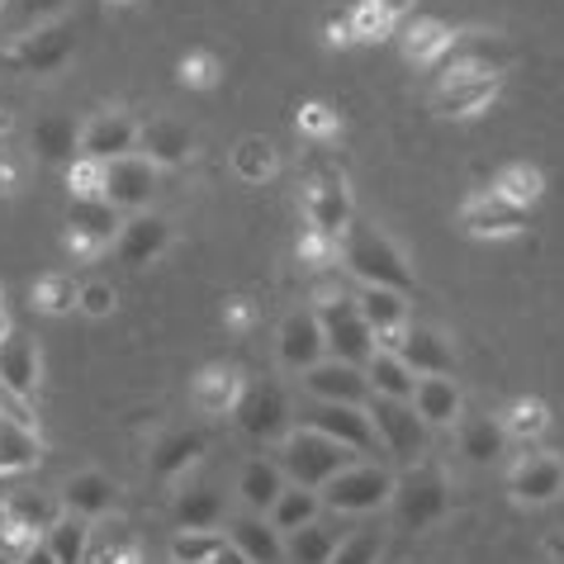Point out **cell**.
<instances>
[{
  "instance_id": "obj_1",
  "label": "cell",
  "mask_w": 564,
  "mask_h": 564,
  "mask_svg": "<svg viewBox=\"0 0 564 564\" xmlns=\"http://www.w3.org/2000/svg\"><path fill=\"white\" fill-rule=\"evenodd\" d=\"M356 460V451H347L333 436L313 432V427H294L280 436V469H285L290 484H304V489H323L337 469H347Z\"/></svg>"
},
{
  "instance_id": "obj_2",
  "label": "cell",
  "mask_w": 564,
  "mask_h": 564,
  "mask_svg": "<svg viewBox=\"0 0 564 564\" xmlns=\"http://www.w3.org/2000/svg\"><path fill=\"white\" fill-rule=\"evenodd\" d=\"M341 238H347V265H351V275L360 280V285H384V290L409 294L413 271H409L403 252L384 238V232H375L366 224H351Z\"/></svg>"
},
{
  "instance_id": "obj_3",
  "label": "cell",
  "mask_w": 564,
  "mask_h": 564,
  "mask_svg": "<svg viewBox=\"0 0 564 564\" xmlns=\"http://www.w3.org/2000/svg\"><path fill=\"white\" fill-rule=\"evenodd\" d=\"M318 498H323V508L360 517V512H375L380 503L394 498V475L375 460H351L347 469H337V475L323 484Z\"/></svg>"
},
{
  "instance_id": "obj_4",
  "label": "cell",
  "mask_w": 564,
  "mask_h": 564,
  "mask_svg": "<svg viewBox=\"0 0 564 564\" xmlns=\"http://www.w3.org/2000/svg\"><path fill=\"white\" fill-rule=\"evenodd\" d=\"M313 313H318L323 347H327V356H333V360L366 366V360L375 356V333H370V323L360 318L356 300H347V294H333V300H323Z\"/></svg>"
},
{
  "instance_id": "obj_5",
  "label": "cell",
  "mask_w": 564,
  "mask_h": 564,
  "mask_svg": "<svg viewBox=\"0 0 564 564\" xmlns=\"http://www.w3.org/2000/svg\"><path fill=\"white\" fill-rule=\"evenodd\" d=\"M366 413H370V422H375V436H380V446H384L394 460L413 465L422 451H427V422L417 417V409H413L409 399L370 394V399H366Z\"/></svg>"
},
{
  "instance_id": "obj_6",
  "label": "cell",
  "mask_w": 564,
  "mask_h": 564,
  "mask_svg": "<svg viewBox=\"0 0 564 564\" xmlns=\"http://www.w3.org/2000/svg\"><path fill=\"white\" fill-rule=\"evenodd\" d=\"M72 48H76V29L67 20H53L43 29H29V34L10 39L6 48H0V62L14 72H29V76H48L57 67H67Z\"/></svg>"
},
{
  "instance_id": "obj_7",
  "label": "cell",
  "mask_w": 564,
  "mask_h": 564,
  "mask_svg": "<svg viewBox=\"0 0 564 564\" xmlns=\"http://www.w3.org/2000/svg\"><path fill=\"white\" fill-rule=\"evenodd\" d=\"M304 427L333 436V442L356 451V456H380V436H375L366 403H313L304 413Z\"/></svg>"
},
{
  "instance_id": "obj_8",
  "label": "cell",
  "mask_w": 564,
  "mask_h": 564,
  "mask_svg": "<svg viewBox=\"0 0 564 564\" xmlns=\"http://www.w3.org/2000/svg\"><path fill=\"white\" fill-rule=\"evenodd\" d=\"M389 503H394L403 527L422 531V527H432L436 517L446 512L451 494H446V479L436 475V469H413L409 479H394V498H389Z\"/></svg>"
},
{
  "instance_id": "obj_9",
  "label": "cell",
  "mask_w": 564,
  "mask_h": 564,
  "mask_svg": "<svg viewBox=\"0 0 564 564\" xmlns=\"http://www.w3.org/2000/svg\"><path fill=\"white\" fill-rule=\"evenodd\" d=\"M156 191V166L148 162V156H115V162H105V181H100V195L109 199L115 209H148V199Z\"/></svg>"
},
{
  "instance_id": "obj_10",
  "label": "cell",
  "mask_w": 564,
  "mask_h": 564,
  "mask_svg": "<svg viewBox=\"0 0 564 564\" xmlns=\"http://www.w3.org/2000/svg\"><path fill=\"white\" fill-rule=\"evenodd\" d=\"M356 308H360V318L370 323L375 347L399 351V337L409 333V300H403V290L360 285V294H356Z\"/></svg>"
},
{
  "instance_id": "obj_11",
  "label": "cell",
  "mask_w": 564,
  "mask_h": 564,
  "mask_svg": "<svg viewBox=\"0 0 564 564\" xmlns=\"http://www.w3.org/2000/svg\"><path fill=\"white\" fill-rule=\"evenodd\" d=\"M304 389L313 394V403H366V399H370L366 366H351V360H333V356H323L318 366L304 370Z\"/></svg>"
},
{
  "instance_id": "obj_12",
  "label": "cell",
  "mask_w": 564,
  "mask_h": 564,
  "mask_svg": "<svg viewBox=\"0 0 564 564\" xmlns=\"http://www.w3.org/2000/svg\"><path fill=\"white\" fill-rule=\"evenodd\" d=\"M232 417H238V427L247 436L271 442V436H285V427H290V403H285V394H280L275 384H252V389H242Z\"/></svg>"
},
{
  "instance_id": "obj_13",
  "label": "cell",
  "mask_w": 564,
  "mask_h": 564,
  "mask_svg": "<svg viewBox=\"0 0 564 564\" xmlns=\"http://www.w3.org/2000/svg\"><path fill=\"white\" fill-rule=\"evenodd\" d=\"M498 100V72H479V76H446L436 90L432 109L446 119H475Z\"/></svg>"
},
{
  "instance_id": "obj_14",
  "label": "cell",
  "mask_w": 564,
  "mask_h": 564,
  "mask_svg": "<svg viewBox=\"0 0 564 564\" xmlns=\"http://www.w3.org/2000/svg\"><path fill=\"white\" fill-rule=\"evenodd\" d=\"M522 224H527V209L508 205V199L494 195V191L475 195L460 209V228L469 232V238H512V232H522Z\"/></svg>"
},
{
  "instance_id": "obj_15",
  "label": "cell",
  "mask_w": 564,
  "mask_h": 564,
  "mask_svg": "<svg viewBox=\"0 0 564 564\" xmlns=\"http://www.w3.org/2000/svg\"><path fill=\"white\" fill-rule=\"evenodd\" d=\"M327 356L323 347V327H318V313L313 308H300V313H290L285 323H280V360H285L290 370H308V366H318V360Z\"/></svg>"
},
{
  "instance_id": "obj_16",
  "label": "cell",
  "mask_w": 564,
  "mask_h": 564,
  "mask_svg": "<svg viewBox=\"0 0 564 564\" xmlns=\"http://www.w3.org/2000/svg\"><path fill=\"white\" fill-rule=\"evenodd\" d=\"M115 247H119V257L129 265H148V261H156L171 247V224L162 214H143V209H138L129 224L119 228Z\"/></svg>"
},
{
  "instance_id": "obj_17",
  "label": "cell",
  "mask_w": 564,
  "mask_h": 564,
  "mask_svg": "<svg viewBox=\"0 0 564 564\" xmlns=\"http://www.w3.org/2000/svg\"><path fill=\"white\" fill-rule=\"evenodd\" d=\"M0 380H6L14 394L39 399V384H43V356H39V347H34V337L10 333L6 341H0Z\"/></svg>"
},
{
  "instance_id": "obj_18",
  "label": "cell",
  "mask_w": 564,
  "mask_h": 564,
  "mask_svg": "<svg viewBox=\"0 0 564 564\" xmlns=\"http://www.w3.org/2000/svg\"><path fill=\"white\" fill-rule=\"evenodd\" d=\"M138 156H148L152 166H181L195 152V133L176 119H152L138 129Z\"/></svg>"
},
{
  "instance_id": "obj_19",
  "label": "cell",
  "mask_w": 564,
  "mask_h": 564,
  "mask_svg": "<svg viewBox=\"0 0 564 564\" xmlns=\"http://www.w3.org/2000/svg\"><path fill=\"white\" fill-rule=\"evenodd\" d=\"M138 148V123L129 115H100L82 129V156L90 162H115Z\"/></svg>"
},
{
  "instance_id": "obj_20",
  "label": "cell",
  "mask_w": 564,
  "mask_h": 564,
  "mask_svg": "<svg viewBox=\"0 0 564 564\" xmlns=\"http://www.w3.org/2000/svg\"><path fill=\"white\" fill-rule=\"evenodd\" d=\"M399 356H403V366H409L417 380L422 375H451L456 370V351H451V341L442 333H432V327H413L409 323V333L399 337Z\"/></svg>"
},
{
  "instance_id": "obj_21",
  "label": "cell",
  "mask_w": 564,
  "mask_h": 564,
  "mask_svg": "<svg viewBox=\"0 0 564 564\" xmlns=\"http://www.w3.org/2000/svg\"><path fill=\"white\" fill-rule=\"evenodd\" d=\"M228 541L238 545V551L252 560V564H280L285 560V536L271 527V517L261 512H242L228 522Z\"/></svg>"
},
{
  "instance_id": "obj_22",
  "label": "cell",
  "mask_w": 564,
  "mask_h": 564,
  "mask_svg": "<svg viewBox=\"0 0 564 564\" xmlns=\"http://www.w3.org/2000/svg\"><path fill=\"white\" fill-rule=\"evenodd\" d=\"M409 403L417 409V417L427 422V427H451V422L460 417V389H456L451 375H422Z\"/></svg>"
},
{
  "instance_id": "obj_23",
  "label": "cell",
  "mask_w": 564,
  "mask_h": 564,
  "mask_svg": "<svg viewBox=\"0 0 564 564\" xmlns=\"http://www.w3.org/2000/svg\"><path fill=\"white\" fill-rule=\"evenodd\" d=\"M564 489V465L555 456H527L512 469V498L517 503H551Z\"/></svg>"
},
{
  "instance_id": "obj_24",
  "label": "cell",
  "mask_w": 564,
  "mask_h": 564,
  "mask_svg": "<svg viewBox=\"0 0 564 564\" xmlns=\"http://www.w3.org/2000/svg\"><path fill=\"white\" fill-rule=\"evenodd\" d=\"M191 399H195V409L205 413V417H224V413L238 409V399H242V375L228 370V366H209L195 380Z\"/></svg>"
},
{
  "instance_id": "obj_25",
  "label": "cell",
  "mask_w": 564,
  "mask_h": 564,
  "mask_svg": "<svg viewBox=\"0 0 564 564\" xmlns=\"http://www.w3.org/2000/svg\"><path fill=\"white\" fill-rule=\"evenodd\" d=\"M285 484L290 479H285V469H280V465H271V460H247L242 475H238V498H242L247 512H261L265 517Z\"/></svg>"
},
{
  "instance_id": "obj_26",
  "label": "cell",
  "mask_w": 564,
  "mask_h": 564,
  "mask_svg": "<svg viewBox=\"0 0 564 564\" xmlns=\"http://www.w3.org/2000/svg\"><path fill=\"white\" fill-rule=\"evenodd\" d=\"M67 228L72 232H82V238H90V242H100V247H109L119 238V209L109 205L105 195H90V199H72V209H67Z\"/></svg>"
},
{
  "instance_id": "obj_27",
  "label": "cell",
  "mask_w": 564,
  "mask_h": 564,
  "mask_svg": "<svg viewBox=\"0 0 564 564\" xmlns=\"http://www.w3.org/2000/svg\"><path fill=\"white\" fill-rule=\"evenodd\" d=\"M43 460V442L39 432L20 427V422L0 417V479H14V475H29Z\"/></svg>"
},
{
  "instance_id": "obj_28",
  "label": "cell",
  "mask_w": 564,
  "mask_h": 564,
  "mask_svg": "<svg viewBox=\"0 0 564 564\" xmlns=\"http://www.w3.org/2000/svg\"><path fill=\"white\" fill-rule=\"evenodd\" d=\"M62 508L76 512V517H105L109 503H115V484H109L105 475H96V469H86V475H72L67 484H62Z\"/></svg>"
},
{
  "instance_id": "obj_29",
  "label": "cell",
  "mask_w": 564,
  "mask_h": 564,
  "mask_svg": "<svg viewBox=\"0 0 564 564\" xmlns=\"http://www.w3.org/2000/svg\"><path fill=\"white\" fill-rule=\"evenodd\" d=\"M308 224H313V232H327V238H341V232L351 228V199L337 181L308 191Z\"/></svg>"
},
{
  "instance_id": "obj_30",
  "label": "cell",
  "mask_w": 564,
  "mask_h": 564,
  "mask_svg": "<svg viewBox=\"0 0 564 564\" xmlns=\"http://www.w3.org/2000/svg\"><path fill=\"white\" fill-rule=\"evenodd\" d=\"M318 512H323L318 489H304V484H285L265 517H271V527L280 531V536H290V531H300V527H308V522H318Z\"/></svg>"
},
{
  "instance_id": "obj_31",
  "label": "cell",
  "mask_w": 564,
  "mask_h": 564,
  "mask_svg": "<svg viewBox=\"0 0 564 564\" xmlns=\"http://www.w3.org/2000/svg\"><path fill=\"white\" fill-rule=\"evenodd\" d=\"M366 380H370V394H384V399H413L417 389V375L403 366V356L384 347H375V356L366 360Z\"/></svg>"
},
{
  "instance_id": "obj_32",
  "label": "cell",
  "mask_w": 564,
  "mask_h": 564,
  "mask_svg": "<svg viewBox=\"0 0 564 564\" xmlns=\"http://www.w3.org/2000/svg\"><path fill=\"white\" fill-rule=\"evenodd\" d=\"M72 0H10L6 14H0V39H20L29 34V29H43V24H53L67 14Z\"/></svg>"
},
{
  "instance_id": "obj_33",
  "label": "cell",
  "mask_w": 564,
  "mask_h": 564,
  "mask_svg": "<svg viewBox=\"0 0 564 564\" xmlns=\"http://www.w3.org/2000/svg\"><path fill=\"white\" fill-rule=\"evenodd\" d=\"M6 508H10V517H14V522H20L34 541L57 522L62 512H67V508H62V498H53V494H29V489L6 494Z\"/></svg>"
},
{
  "instance_id": "obj_34",
  "label": "cell",
  "mask_w": 564,
  "mask_h": 564,
  "mask_svg": "<svg viewBox=\"0 0 564 564\" xmlns=\"http://www.w3.org/2000/svg\"><path fill=\"white\" fill-rule=\"evenodd\" d=\"M43 545L57 555V564H86V551H90V527L86 517L76 512H62L57 522L43 531Z\"/></svg>"
},
{
  "instance_id": "obj_35",
  "label": "cell",
  "mask_w": 564,
  "mask_h": 564,
  "mask_svg": "<svg viewBox=\"0 0 564 564\" xmlns=\"http://www.w3.org/2000/svg\"><path fill=\"white\" fill-rule=\"evenodd\" d=\"M199 456H205V436L199 432H171L166 442L152 451V475L171 479V475H181V469H191Z\"/></svg>"
},
{
  "instance_id": "obj_36",
  "label": "cell",
  "mask_w": 564,
  "mask_h": 564,
  "mask_svg": "<svg viewBox=\"0 0 564 564\" xmlns=\"http://www.w3.org/2000/svg\"><path fill=\"white\" fill-rule=\"evenodd\" d=\"M76 148H82V138H76V123L62 119V115H48L34 123V152L43 162H76Z\"/></svg>"
},
{
  "instance_id": "obj_37",
  "label": "cell",
  "mask_w": 564,
  "mask_h": 564,
  "mask_svg": "<svg viewBox=\"0 0 564 564\" xmlns=\"http://www.w3.org/2000/svg\"><path fill=\"white\" fill-rule=\"evenodd\" d=\"M460 446H465V456L475 465H494L498 456H503V446H508V432H503V422L498 417H469L460 427Z\"/></svg>"
},
{
  "instance_id": "obj_38",
  "label": "cell",
  "mask_w": 564,
  "mask_h": 564,
  "mask_svg": "<svg viewBox=\"0 0 564 564\" xmlns=\"http://www.w3.org/2000/svg\"><path fill=\"white\" fill-rule=\"evenodd\" d=\"M337 531H327L323 522H308V527H300V531H290L285 536V555L294 560V564H327L333 560V551H337Z\"/></svg>"
},
{
  "instance_id": "obj_39",
  "label": "cell",
  "mask_w": 564,
  "mask_h": 564,
  "mask_svg": "<svg viewBox=\"0 0 564 564\" xmlns=\"http://www.w3.org/2000/svg\"><path fill=\"white\" fill-rule=\"evenodd\" d=\"M176 522L185 531H214L218 522H224V494H218V489H191V494H181Z\"/></svg>"
},
{
  "instance_id": "obj_40",
  "label": "cell",
  "mask_w": 564,
  "mask_h": 564,
  "mask_svg": "<svg viewBox=\"0 0 564 564\" xmlns=\"http://www.w3.org/2000/svg\"><path fill=\"white\" fill-rule=\"evenodd\" d=\"M494 195H503L508 205L517 209H531L541 199V171H531V166H503L498 171V181H494Z\"/></svg>"
},
{
  "instance_id": "obj_41",
  "label": "cell",
  "mask_w": 564,
  "mask_h": 564,
  "mask_svg": "<svg viewBox=\"0 0 564 564\" xmlns=\"http://www.w3.org/2000/svg\"><path fill=\"white\" fill-rule=\"evenodd\" d=\"M403 48H409L413 62H436V57H446L451 48H456V34L436 20H417L409 29V43H403Z\"/></svg>"
},
{
  "instance_id": "obj_42",
  "label": "cell",
  "mask_w": 564,
  "mask_h": 564,
  "mask_svg": "<svg viewBox=\"0 0 564 564\" xmlns=\"http://www.w3.org/2000/svg\"><path fill=\"white\" fill-rule=\"evenodd\" d=\"M218 545H224L218 531H185L181 527V536L171 541V564H209Z\"/></svg>"
},
{
  "instance_id": "obj_43",
  "label": "cell",
  "mask_w": 564,
  "mask_h": 564,
  "mask_svg": "<svg viewBox=\"0 0 564 564\" xmlns=\"http://www.w3.org/2000/svg\"><path fill=\"white\" fill-rule=\"evenodd\" d=\"M34 304H39L43 313H72V308H76V280L62 275V271L43 275L39 285H34Z\"/></svg>"
},
{
  "instance_id": "obj_44",
  "label": "cell",
  "mask_w": 564,
  "mask_h": 564,
  "mask_svg": "<svg viewBox=\"0 0 564 564\" xmlns=\"http://www.w3.org/2000/svg\"><path fill=\"white\" fill-rule=\"evenodd\" d=\"M232 166H238V176H247V181H265L275 171V148L261 143V138H247V143L232 152Z\"/></svg>"
},
{
  "instance_id": "obj_45",
  "label": "cell",
  "mask_w": 564,
  "mask_h": 564,
  "mask_svg": "<svg viewBox=\"0 0 564 564\" xmlns=\"http://www.w3.org/2000/svg\"><path fill=\"white\" fill-rule=\"evenodd\" d=\"M347 29H351V43H370V39H384L389 29H394V20H389L375 0H360V6L347 14Z\"/></svg>"
},
{
  "instance_id": "obj_46",
  "label": "cell",
  "mask_w": 564,
  "mask_h": 564,
  "mask_svg": "<svg viewBox=\"0 0 564 564\" xmlns=\"http://www.w3.org/2000/svg\"><path fill=\"white\" fill-rule=\"evenodd\" d=\"M327 564H380V531H356V536L337 541Z\"/></svg>"
},
{
  "instance_id": "obj_47",
  "label": "cell",
  "mask_w": 564,
  "mask_h": 564,
  "mask_svg": "<svg viewBox=\"0 0 564 564\" xmlns=\"http://www.w3.org/2000/svg\"><path fill=\"white\" fill-rule=\"evenodd\" d=\"M119 304V294L109 280H86V285H76V308L86 313V318H109Z\"/></svg>"
},
{
  "instance_id": "obj_48",
  "label": "cell",
  "mask_w": 564,
  "mask_h": 564,
  "mask_svg": "<svg viewBox=\"0 0 564 564\" xmlns=\"http://www.w3.org/2000/svg\"><path fill=\"white\" fill-rule=\"evenodd\" d=\"M67 181H72V199H90V195H100L105 162H90V156H76V162L67 166Z\"/></svg>"
},
{
  "instance_id": "obj_49",
  "label": "cell",
  "mask_w": 564,
  "mask_h": 564,
  "mask_svg": "<svg viewBox=\"0 0 564 564\" xmlns=\"http://www.w3.org/2000/svg\"><path fill=\"white\" fill-rule=\"evenodd\" d=\"M29 545H34V536H29V531L14 522L10 508H6V498H0V555H6V560H20Z\"/></svg>"
},
{
  "instance_id": "obj_50",
  "label": "cell",
  "mask_w": 564,
  "mask_h": 564,
  "mask_svg": "<svg viewBox=\"0 0 564 564\" xmlns=\"http://www.w3.org/2000/svg\"><path fill=\"white\" fill-rule=\"evenodd\" d=\"M0 417H10V422H20V427L39 432V413H34V399L14 394V389H10L6 380H0Z\"/></svg>"
},
{
  "instance_id": "obj_51",
  "label": "cell",
  "mask_w": 564,
  "mask_h": 564,
  "mask_svg": "<svg viewBox=\"0 0 564 564\" xmlns=\"http://www.w3.org/2000/svg\"><path fill=\"white\" fill-rule=\"evenodd\" d=\"M541 427H545V409H541V403H512V413L503 417L508 436H536Z\"/></svg>"
},
{
  "instance_id": "obj_52",
  "label": "cell",
  "mask_w": 564,
  "mask_h": 564,
  "mask_svg": "<svg viewBox=\"0 0 564 564\" xmlns=\"http://www.w3.org/2000/svg\"><path fill=\"white\" fill-rule=\"evenodd\" d=\"M181 82H185V86H199V90L214 86V82H218V57H209V53H191V57L181 62Z\"/></svg>"
},
{
  "instance_id": "obj_53",
  "label": "cell",
  "mask_w": 564,
  "mask_h": 564,
  "mask_svg": "<svg viewBox=\"0 0 564 564\" xmlns=\"http://www.w3.org/2000/svg\"><path fill=\"white\" fill-rule=\"evenodd\" d=\"M300 129H308V133H318V138H327L337 129V115L327 105H308L304 115H300Z\"/></svg>"
},
{
  "instance_id": "obj_54",
  "label": "cell",
  "mask_w": 564,
  "mask_h": 564,
  "mask_svg": "<svg viewBox=\"0 0 564 564\" xmlns=\"http://www.w3.org/2000/svg\"><path fill=\"white\" fill-rule=\"evenodd\" d=\"M14 564H57V555L48 551V545H43V536L34 541V545H29V551L20 555V560H14Z\"/></svg>"
},
{
  "instance_id": "obj_55",
  "label": "cell",
  "mask_w": 564,
  "mask_h": 564,
  "mask_svg": "<svg viewBox=\"0 0 564 564\" xmlns=\"http://www.w3.org/2000/svg\"><path fill=\"white\" fill-rule=\"evenodd\" d=\"M209 564H252V560H247V555L238 551V545H232V541L224 536V545L214 551V560H209Z\"/></svg>"
},
{
  "instance_id": "obj_56",
  "label": "cell",
  "mask_w": 564,
  "mask_h": 564,
  "mask_svg": "<svg viewBox=\"0 0 564 564\" xmlns=\"http://www.w3.org/2000/svg\"><path fill=\"white\" fill-rule=\"evenodd\" d=\"M375 6H380V10L389 14V20H403V14H409V10L417 6V0H375Z\"/></svg>"
},
{
  "instance_id": "obj_57",
  "label": "cell",
  "mask_w": 564,
  "mask_h": 564,
  "mask_svg": "<svg viewBox=\"0 0 564 564\" xmlns=\"http://www.w3.org/2000/svg\"><path fill=\"white\" fill-rule=\"evenodd\" d=\"M14 333V327H10V308H6V285H0V341H6Z\"/></svg>"
},
{
  "instance_id": "obj_58",
  "label": "cell",
  "mask_w": 564,
  "mask_h": 564,
  "mask_svg": "<svg viewBox=\"0 0 564 564\" xmlns=\"http://www.w3.org/2000/svg\"><path fill=\"white\" fill-rule=\"evenodd\" d=\"M10 133V115H6V109H0V138H6Z\"/></svg>"
},
{
  "instance_id": "obj_59",
  "label": "cell",
  "mask_w": 564,
  "mask_h": 564,
  "mask_svg": "<svg viewBox=\"0 0 564 564\" xmlns=\"http://www.w3.org/2000/svg\"><path fill=\"white\" fill-rule=\"evenodd\" d=\"M109 6H138V0H109Z\"/></svg>"
},
{
  "instance_id": "obj_60",
  "label": "cell",
  "mask_w": 564,
  "mask_h": 564,
  "mask_svg": "<svg viewBox=\"0 0 564 564\" xmlns=\"http://www.w3.org/2000/svg\"><path fill=\"white\" fill-rule=\"evenodd\" d=\"M6 6H10V0H0V14H6Z\"/></svg>"
},
{
  "instance_id": "obj_61",
  "label": "cell",
  "mask_w": 564,
  "mask_h": 564,
  "mask_svg": "<svg viewBox=\"0 0 564 564\" xmlns=\"http://www.w3.org/2000/svg\"><path fill=\"white\" fill-rule=\"evenodd\" d=\"M0 564H10V560H6V555H0Z\"/></svg>"
}]
</instances>
